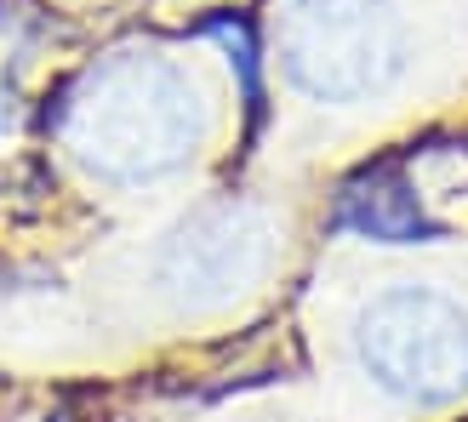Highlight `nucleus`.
<instances>
[{
  "label": "nucleus",
  "instance_id": "f03ea898",
  "mask_svg": "<svg viewBox=\"0 0 468 422\" xmlns=\"http://www.w3.org/2000/svg\"><path fill=\"white\" fill-rule=\"evenodd\" d=\"M274 52L297 91L355 103L400 75V17L388 0H280Z\"/></svg>",
  "mask_w": 468,
  "mask_h": 422
},
{
  "label": "nucleus",
  "instance_id": "39448f33",
  "mask_svg": "<svg viewBox=\"0 0 468 422\" xmlns=\"http://www.w3.org/2000/svg\"><path fill=\"white\" fill-rule=\"evenodd\" d=\"M337 223L371 234V240H394V246L434 234V223L423 217V206H417V195L400 183L394 166H378V172H366L360 183H348L343 206H337Z\"/></svg>",
  "mask_w": 468,
  "mask_h": 422
},
{
  "label": "nucleus",
  "instance_id": "7ed1b4c3",
  "mask_svg": "<svg viewBox=\"0 0 468 422\" xmlns=\"http://www.w3.org/2000/svg\"><path fill=\"white\" fill-rule=\"evenodd\" d=\"M360 360L411 406H452L468 394V314L423 286L383 291L360 314Z\"/></svg>",
  "mask_w": 468,
  "mask_h": 422
},
{
  "label": "nucleus",
  "instance_id": "f257e3e1",
  "mask_svg": "<svg viewBox=\"0 0 468 422\" xmlns=\"http://www.w3.org/2000/svg\"><path fill=\"white\" fill-rule=\"evenodd\" d=\"M206 98L189 69L160 52H109L63 91L58 137L86 172L149 183L189 166L206 143Z\"/></svg>",
  "mask_w": 468,
  "mask_h": 422
},
{
  "label": "nucleus",
  "instance_id": "20e7f679",
  "mask_svg": "<svg viewBox=\"0 0 468 422\" xmlns=\"http://www.w3.org/2000/svg\"><path fill=\"white\" fill-rule=\"evenodd\" d=\"M274 257V228L257 206L223 200L183 223L160 251V280L183 302H229L240 297Z\"/></svg>",
  "mask_w": 468,
  "mask_h": 422
}]
</instances>
